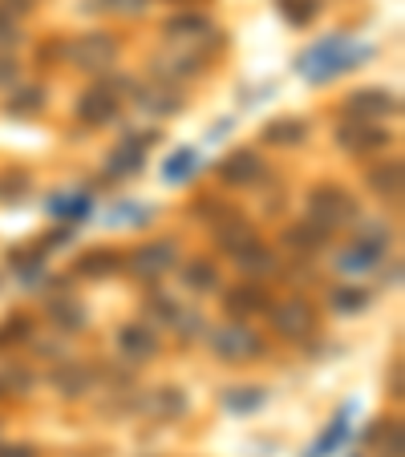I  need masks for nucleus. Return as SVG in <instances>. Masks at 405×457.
I'll return each instance as SVG.
<instances>
[{
	"label": "nucleus",
	"instance_id": "6e6552de",
	"mask_svg": "<svg viewBox=\"0 0 405 457\" xmlns=\"http://www.w3.org/2000/svg\"><path fill=\"white\" fill-rule=\"evenodd\" d=\"M337 142L345 146L348 154H377V150H386V146L394 142V133L373 126V122H345L337 130Z\"/></svg>",
	"mask_w": 405,
	"mask_h": 457
},
{
	"label": "nucleus",
	"instance_id": "dca6fc26",
	"mask_svg": "<svg viewBox=\"0 0 405 457\" xmlns=\"http://www.w3.org/2000/svg\"><path fill=\"white\" fill-rule=\"evenodd\" d=\"M49 320L61 328V332H81L86 328V320H89V312H86V304L81 300H73V295H65V300H49Z\"/></svg>",
	"mask_w": 405,
	"mask_h": 457
},
{
	"label": "nucleus",
	"instance_id": "c85d7f7f",
	"mask_svg": "<svg viewBox=\"0 0 405 457\" xmlns=\"http://www.w3.org/2000/svg\"><path fill=\"white\" fill-rule=\"evenodd\" d=\"M328 308L340 316H357L369 308V292L365 287H337V292L328 295Z\"/></svg>",
	"mask_w": 405,
	"mask_h": 457
},
{
	"label": "nucleus",
	"instance_id": "72a5a7b5",
	"mask_svg": "<svg viewBox=\"0 0 405 457\" xmlns=\"http://www.w3.org/2000/svg\"><path fill=\"white\" fill-rule=\"evenodd\" d=\"M280 9H284V17H288L296 29H304V25L317 17V0H280Z\"/></svg>",
	"mask_w": 405,
	"mask_h": 457
},
{
	"label": "nucleus",
	"instance_id": "0eeeda50",
	"mask_svg": "<svg viewBox=\"0 0 405 457\" xmlns=\"http://www.w3.org/2000/svg\"><path fill=\"white\" fill-rule=\"evenodd\" d=\"M345 110L353 122H381V118L397 114L401 105H397V97L389 94V89H357V94L345 97Z\"/></svg>",
	"mask_w": 405,
	"mask_h": 457
},
{
	"label": "nucleus",
	"instance_id": "7c9ffc66",
	"mask_svg": "<svg viewBox=\"0 0 405 457\" xmlns=\"http://www.w3.org/2000/svg\"><path fill=\"white\" fill-rule=\"evenodd\" d=\"M114 267H118V251H110V248L86 251V255L78 259V271H81V276H110Z\"/></svg>",
	"mask_w": 405,
	"mask_h": 457
},
{
	"label": "nucleus",
	"instance_id": "412c9836",
	"mask_svg": "<svg viewBox=\"0 0 405 457\" xmlns=\"http://www.w3.org/2000/svg\"><path fill=\"white\" fill-rule=\"evenodd\" d=\"M264 400H268V392H264L260 385H235V389H223V409L240 413V417L264 409Z\"/></svg>",
	"mask_w": 405,
	"mask_h": 457
},
{
	"label": "nucleus",
	"instance_id": "37998d69",
	"mask_svg": "<svg viewBox=\"0 0 405 457\" xmlns=\"http://www.w3.org/2000/svg\"><path fill=\"white\" fill-rule=\"evenodd\" d=\"M118 9H126V12H142L146 4H142V0H118Z\"/></svg>",
	"mask_w": 405,
	"mask_h": 457
},
{
	"label": "nucleus",
	"instance_id": "aec40b11",
	"mask_svg": "<svg viewBox=\"0 0 405 457\" xmlns=\"http://www.w3.org/2000/svg\"><path fill=\"white\" fill-rule=\"evenodd\" d=\"M142 158H146L142 146L126 138L122 146H114V150H110L106 166H110V174H114V179H134V174L142 171Z\"/></svg>",
	"mask_w": 405,
	"mask_h": 457
},
{
	"label": "nucleus",
	"instance_id": "bb28decb",
	"mask_svg": "<svg viewBox=\"0 0 405 457\" xmlns=\"http://www.w3.org/2000/svg\"><path fill=\"white\" fill-rule=\"evenodd\" d=\"M357 243H361V248H369L373 255H386L389 243H394V231H389L386 223H373V219L361 223L357 219Z\"/></svg>",
	"mask_w": 405,
	"mask_h": 457
},
{
	"label": "nucleus",
	"instance_id": "f03ea898",
	"mask_svg": "<svg viewBox=\"0 0 405 457\" xmlns=\"http://www.w3.org/2000/svg\"><path fill=\"white\" fill-rule=\"evenodd\" d=\"M61 53L78 69H86V73H106L118 61V41L110 37V33H81V37H73Z\"/></svg>",
	"mask_w": 405,
	"mask_h": 457
},
{
	"label": "nucleus",
	"instance_id": "a18cd8bd",
	"mask_svg": "<svg viewBox=\"0 0 405 457\" xmlns=\"http://www.w3.org/2000/svg\"><path fill=\"white\" fill-rule=\"evenodd\" d=\"M0 392H4V389H0Z\"/></svg>",
	"mask_w": 405,
	"mask_h": 457
},
{
	"label": "nucleus",
	"instance_id": "c9c22d12",
	"mask_svg": "<svg viewBox=\"0 0 405 457\" xmlns=\"http://www.w3.org/2000/svg\"><path fill=\"white\" fill-rule=\"evenodd\" d=\"M158 65H163L158 69L163 77H195L199 73V61L195 57H166V61H158Z\"/></svg>",
	"mask_w": 405,
	"mask_h": 457
},
{
	"label": "nucleus",
	"instance_id": "7ed1b4c3",
	"mask_svg": "<svg viewBox=\"0 0 405 457\" xmlns=\"http://www.w3.org/2000/svg\"><path fill=\"white\" fill-rule=\"evenodd\" d=\"M309 210H312V219H317L320 227H328V231L340 227V223L361 219V215H357V202H353V194L340 191V187H332V182H325V187H312Z\"/></svg>",
	"mask_w": 405,
	"mask_h": 457
},
{
	"label": "nucleus",
	"instance_id": "e433bc0d",
	"mask_svg": "<svg viewBox=\"0 0 405 457\" xmlns=\"http://www.w3.org/2000/svg\"><path fill=\"white\" fill-rule=\"evenodd\" d=\"M146 312L158 316V320H166V324H174V316H179V304H174L171 295H155V300H146Z\"/></svg>",
	"mask_w": 405,
	"mask_h": 457
},
{
	"label": "nucleus",
	"instance_id": "f3484780",
	"mask_svg": "<svg viewBox=\"0 0 405 457\" xmlns=\"http://www.w3.org/2000/svg\"><path fill=\"white\" fill-rule=\"evenodd\" d=\"M223 304L232 308L235 316H256V312H268L271 300L260 284H243V287H232V292L223 295Z\"/></svg>",
	"mask_w": 405,
	"mask_h": 457
},
{
	"label": "nucleus",
	"instance_id": "1a4fd4ad",
	"mask_svg": "<svg viewBox=\"0 0 405 457\" xmlns=\"http://www.w3.org/2000/svg\"><path fill=\"white\" fill-rule=\"evenodd\" d=\"M219 179L227 187H251V182L264 179V158L256 150H235L219 163Z\"/></svg>",
	"mask_w": 405,
	"mask_h": 457
},
{
	"label": "nucleus",
	"instance_id": "423d86ee",
	"mask_svg": "<svg viewBox=\"0 0 405 457\" xmlns=\"http://www.w3.org/2000/svg\"><path fill=\"white\" fill-rule=\"evenodd\" d=\"M174 259H179V248L171 239H155V243H142L138 251H130V271L138 279H158L174 267Z\"/></svg>",
	"mask_w": 405,
	"mask_h": 457
},
{
	"label": "nucleus",
	"instance_id": "f704fd0d",
	"mask_svg": "<svg viewBox=\"0 0 405 457\" xmlns=\"http://www.w3.org/2000/svg\"><path fill=\"white\" fill-rule=\"evenodd\" d=\"M174 324H179V336H183V340H195V336L207 332V320H202L199 312H179Z\"/></svg>",
	"mask_w": 405,
	"mask_h": 457
},
{
	"label": "nucleus",
	"instance_id": "20e7f679",
	"mask_svg": "<svg viewBox=\"0 0 405 457\" xmlns=\"http://www.w3.org/2000/svg\"><path fill=\"white\" fill-rule=\"evenodd\" d=\"M211 353L227 364H243V361H256L264 353V340L251 328L243 324H223V328H211Z\"/></svg>",
	"mask_w": 405,
	"mask_h": 457
},
{
	"label": "nucleus",
	"instance_id": "b1692460",
	"mask_svg": "<svg viewBox=\"0 0 405 457\" xmlns=\"http://www.w3.org/2000/svg\"><path fill=\"white\" fill-rule=\"evenodd\" d=\"M304 133H309V126L300 122V118H276V122H268V130H264V142H271V146H300V142H304Z\"/></svg>",
	"mask_w": 405,
	"mask_h": 457
},
{
	"label": "nucleus",
	"instance_id": "2f4dec72",
	"mask_svg": "<svg viewBox=\"0 0 405 457\" xmlns=\"http://www.w3.org/2000/svg\"><path fill=\"white\" fill-rule=\"evenodd\" d=\"M41 105H45V89L29 86V89H17V94H12L9 114H41Z\"/></svg>",
	"mask_w": 405,
	"mask_h": 457
},
{
	"label": "nucleus",
	"instance_id": "4c0bfd02",
	"mask_svg": "<svg viewBox=\"0 0 405 457\" xmlns=\"http://www.w3.org/2000/svg\"><path fill=\"white\" fill-rule=\"evenodd\" d=\"M29 336V320L25 316H9V324H4V332H0V344H17Z\"/></svg>",
	"mask_w": 405,
	"mask_h": 457
},
{
	"label": "nucleus",
	"instance_id": "f8f14e48",
	"mask_svg": "<svg viewBox=\"0 0 405 457\" xmlns=\"http://www.w3.org/2000/svg\"><path fill=\"white\" fill-rule=\"evenodd\" d=\"M215 243H219L223 251H243L248 243H256V231H251V223L248 219H240L235 210H227L219 223H215Z\"/></svg>",
	"mask_w": 405,
	"mask_h": 457
},
{
	"label": "nucleus",
	"instance_id": "c756f323",
	"mask_svg": "<svg viewBox=\"0 0 405 457\" xmlns=\"http://www.w3.org/2000/svg\"><path fill=\"white\" fill-rule=\"evenodd\" d=\"M183 284L191 287V292H211V287L219 284L215 263H207V259H191V263L183 267Z\"/></svg>",
	"mask_w": 405,
	"mask_h": 457
},
{
	"label": "nucleus",
	"instance_id": "9d476101",
	"mask_svg": "<svg viewBox=\"0 0 405 457\" xmlns=\"http://www.w3.org/2000/svg\"><path fill=\"white\" fill-rule=\"evenodd\" d=\"M118 348H122L126 361L146 364L158 353V336L150 324H126V328H118Z\"/></svg>",
	"mask_w": 405,
	"mask_h": 457
},
{
	"label": "nucleus",
	"instance_id": "f257e3e1",
	"mask_svg": "<svg viewBox=\"0 0 405 457\" xmlns=\"http://www.w3.org/2000/svg\"><path fill=\"white\" fill-rule=\"evenodd\" d=\"M361 61H369V49H357L348 45V37H325L317 41V45L300 57V73L309 77V81H328V77L345 73V69L361 65Z\"/></svg>",
	"mask_w": 405,
	"mask_h": 457
},
{
	"label": "nucleus",
	"instance_id": "473e14b6",
	"mask_svg": "<svg viewBox=\"0 0 405 457\" xmlns=\"http://www.w3.org/2000/svg\"><path fill=\"white\" fill-rule=\"evenodd\" d=\"M53 210L65 215V219H81V215L94 210V202H89L86 194H57V199H53Z\"/></svg>",
	"mask_w": 405,
	"mask_h": 457
},
{
	"label": "nucleus",
	"instance_id": "ea45409f",
	"mask_svg": "<svg viewBox=\"0 0 405 457\" xmlns=\"http://www.w3.org/2000/svg\"><path fill=\"white\" fill-rule=\"evenodd\" d=\"M69 239H73V227H69V223H65V227H57V231H53V235L45 239V248H61V243H69Z\"/></svg>",
	"mask_w": 405,
	"mask_h": 457
},
{
	"label": "nucleus",
	"instance_id": "4be33fe9",
	"mask_svg": "<svg viewBox=\"0 0 405 457\" xmlns=\"http://www.w3.org/2000/svg\"><path fill=\"white\" fill-rule=\"evenodd\" d=\"M235 267H240L243 276H271L276 271V255L264 243H248L243 251H235Z\"/></svg>",
	"mask_w": 405,
	"mask_h": 457
},
{
	"label": "nucleus",
	"instance_id": "a211bd4d",
	"mask_svg": "<svg viewBox=\"0 0 405 457\" xmlns=\"http://www.w3.org/2000/svg\"><path fill=\"white\" fill-rule=\"evenodd\" d=\"M163 33L166 37H174V41H199V37H211V20L202 17V12H179V17H171L163 25Z\"/></svg>",
	"mask_w": 405,
	"mask_h": 457
},
{
	"label": "nucleus",
	"instance_id": "58836bf2",
	"mask_svg": "<svg viewBox=\"0 0 405 457\" xmlns=\"http://www.w3.org/2000/svg\"><path fill=\"white\" fill-rule=\"evenodd\" d=\"M20 191H29V174L25 171H12L9 179L0 182V199H17Z\"/></svg>",
	"mask_w": 405,
	"mask_h": 457
},
{
	"label": "nucleus",
	"instance_id": "a878e982",
	"mask_svg": "<svg viewBox=\"0 0 405 457\" xmlns=\"http://www.w3.org/2000/svg\"><path fill=\"white\" fill-rule=\"evenodd\" d=\"M328 235L332 231L328 227H320L317 219H309V223H296V227H288V248H300V251H317V248H325L328 243Z\"/></svg>",
	"mask_w": 405,
	"mask_h": 457
},
{
	"label": "nucleus",
	"instance_id": "4468645a",
	"mask_svg": "<svg viewBox=\"0 0 405 457\" xmlns=\"http://www.w3.org/2000/svg\"><path fill=\"white\" fill-rule=\"evenodd\" d=\"M146 409H150V417H158V421H179L187 413V392L174 389V385H163V389H155L150 397H146Z\"/></svg>",
	"mask_w": 405,
	"mask_h": 457
},
{
	"label": "nucleus",
	"instance_id": "5701e85b",
	"mask_svg": "<svg viewBox=\"0 0 405 457\" xmlns=\"http://www.w3.org/2000/svg\"><path fill=\"white\" fill-rule=\"evenodd\" d=\"M348 417H353V409H348V405H345V409H340L337 417L328 421V429H325V433H320V441H317V446H312V457H328V453H337V449H340V441L348 438Z\"/></svg>",
	"mask_w": 405,
	"mask_h": 457
},
{
	"label": "nucleus",
	"instance_id": "79ce46f5",
	"mask_svg": "<svg viewBox=\"0 0 405 457\" xmlns=\"http://www.w3.org/2000/svg\"><path fill=\"white\" fill-rule=\"evenodd\" d=\"M0 457H33V449H25V446H0Z\"/></svg>",
	"mask_w": 405,
	"mask_h": 457
},
{
	"label": "nucleus",
	"instance_id": "6ab92c4d",
	"mask_svg": "<svg viewBox=\"0 0 405 457\" xmlns=\"http://www.w3.org/2000/svg\"><path fill=\"white\" fill-rule=\"evenodd\" d=\"M199 166H202L199 150H195V146H183V150H174L171 158H166V163H163V182H171V187H179V182L195 179V174H199Z\"/></svg>",
	"mask_w": 405,
	"mask_h": 457
},
{
	"label": "nucleus",
	"instance_id": "a19ab883",
	"mask_svg": "<svg viewBox=\"0 0 405 457\" xmlns=\"http://www.w3.org/2000/svg\"><path fill=\"white\" fill-rule=\"evenodd\" d=\"M12 77H17V65H12L9 57H0V86H9Z\"/></svg>",
	"mask_w": 405,
	"mask_h": 457
},
{
	"label": "nucleus",
	"instance_id": "ddd939ff",
	"mask_svg": "<svg viewBox=\"0 0 405 457\" xmlns=\"http://www.w3.org/2000/svg\"><path fill=\"white\" fill-rule=\"evenodd\" d=\"M365 182H369V191H373L377 199L397 202V199H401V163L394 158V163H377V166H369Z\"/></svg>",
	"mask_w": 405,
	"mask_h": 457
},
{
	"label": "nucleus",
	"instance_id": "2eb2a0df",
	"mask_svg": "<svg viewBox=\"0 0 405 457\" xmlns=\"http://www.w3.org/2000/svg\"><path fill=\"white\" fill-rule=\"evenodd\" d=\"M89 385H94V372L78 361H65L57 372H53V389H57L61 397H86Z\"/></svg>",
	"mask_w": 405,
	"mask_h": 457
},
{
	"label": "nucleus",
	"instance_id": "cd10ccee",
	"mask_svg": "<svg viewBox=\"0 0 405 457\" xmlns=\"http://www.w3.org/2000/svg\"><path fill=\"white\" fill-rule=\"evenodd\" d=\"M138 105H142V110H150V114L171 118V114H179V110H183V97L174 94V89H142V94H138Z\"/></svg>",
	"mask_w": 405,
	"mask_h": 457
},
{
	"label": "nucleus",
	"instance_id": "393cba45",
	"mask_svg": "<svg viewBox=\"0 0 405 457\" xmlns=\"http://www.w3.org/2000/svg\"><path fill=\"white\" fill-rule=\"evenodd\" d=\"M381 263V255H373L369 248H361V243H353V248H345L337 255V271H345V276H365V271H373V267Z\"/></svg>",
	"mask_w": 405,
	"mask_h": 457
},
{
	"label": "nucleus",
	"instance_id": "9b49d317",
	"mask_svg": "<svg viewBox=\"0 0 405 457\" xmlns=\"http://www.w3.org/2000/svg\"><path fill=\"white\" fill-rule=\"evenodd\" d=\"M78 118L86 126H106L118 118V97L110 94V89H89V94H81L78 102Z\"/></svg>",
	"mask_w": 405,
	"mask_h": 457
},
{
	"label": "nucleus",
	"instance_id": "c03bdc74",
	"mask_svg": "<svg viewBox=\"0 0 405 457\" xmlns=\"http://www.w3.org/2000/svg\"><path fill=\"white\" fill-rule=\"evenodd\" d=\"M0 45H17V29H0Z\"/></svg>",
	"mask_w": 405,
	"mask_h": 457
},
{
	"label": "nucleus",
	"instance_id": "39448f33",
	"mask_svg": "<svg viewBox=\"0 0 405 457\" xmlns=\"http://www.w3.org/2000/svg\"><path fill=\"white\" fill-rule=\"evenodd\" d=\"M268 312H271V328L280 336H288V340H304L317 328V312H312V304L304 295H288L284 304L268 308Z\"/></svg>",
	"mask_w": 405,
	"mask_h": 457
}]
</instances>
